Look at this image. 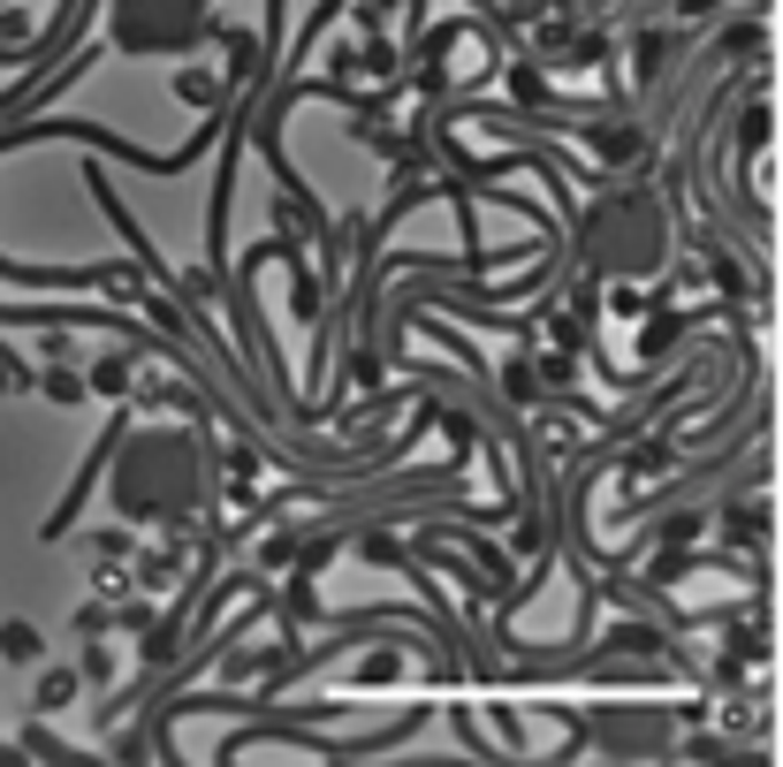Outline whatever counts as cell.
Returning a JSON list of instances; mask_svg holds the SVG:
<instances>
[{
    "instance_id": "obj_1",
    "label": "cell",
    "mask_w": 783,
    "mask_h": 767,
    "mask_svg": "<svg viewBox=\"0 0 783 767\" xmlns=\"http://www.w3.org/2000/svg\"><path fill=\"white\" fill-rule=\"evenodd\" d=\"M214 494H221V471H214L206 419H190V426H130L115 464H107V502L137 532H190Z\"/></svg>"
},
{
    "instance_id": "obj_2",
    "label": "cell",
    "mask_w": 783,
    "mask_h": 767,
    "mask_svg": "<svg viewBox=\"0 0 783 767\" xmlns=\"http://www.w3.org/2000/svg\"><path fill=\"white\" fill-rule=\"evenodd\" d=\"M677 214L654 183H594V198L570 220V266L578 282H662Z\"/></svg>"
},
{
    "instance_id": "obj_3",
    "label": "cell",
    "mask_w": 783,
    "mask_h": 767,
    "mask_svg": "<svg viewBox=\"0 0 783 767\" xmlns=\"http://www.w3.org/2000/svg\"><path fill=\"white\" fill-rule=\"evenodd\" d=\"M99 16H107V46L137 61H183L221 39L214 0H99Z\"/></svg>"
},
{
    "instance_id": "obj_4",
    "label": "cell",
    "mask_w": 783,
    "mask_h": 767,
    "mask_svg": "<svg viewBox=\"0 0 783 767\" xmlns=\"http://www.w3.org/2000/svg\"><path fill=\"white\" fill-rule=\"evenodd\" d=\"M601 760H677V729L685 715L677 707H624V699H601V707H586V715H564Z\"/></svg>"
},
{
    "instance_id": "obj_5",
    "label": "cell",
    "mask_w": 783,
    "mask_h": 767,
    "mask_svg": "<svg viewBox=\"0 0 783 767\" xmlns=\"http://www.w3.org/2000/svg\"><path fill=\"white\" fill-rule=\"evenodd\" d=\"M130 357L137 350H123V342H115V350H107V357H99V365H91V373H99V395H115V403H123V395H130Z\"/></svg>"
},
{
    "instance_id": "obj_6",
    "label": "cell",
    "mask_w": 783,
    "mask_h": 767,
    "mask_svg": "<svg viewBox=\"0 0 783 767\" xmlns=\"http://www.w3.org/2000/svg\"><path fill=\"white\" fill-rule=\"evenodd\" d=\"M0 653L31 661V653H39V631H31V623H0Z\"/></svg>"
},
{
    "instance_id": "obj_7",
    "label": "cell",
    "mask_w": 783,
    "mask_h": 767,
    "mask_svg": "<svg viewBox=\"0 0 783 767\" xmlns=\"http://www.w3.org/2000/svg\"><path fill=\"white\" fill-rule=\"evenodd\" d=\"M662 61H669V39H662V31H647V39H639V77H662Z\"/></svg>"
},
{
    "instance_id": "obj_8",
    "label": "cell",
    "mask_w": 783,
    "mask_h": 767,
    "mask_svg": "<svg viewBox=\"0 0 783 767\" xmlns=\"http://www.w3.org/2000/svg\"><path fill=\"white\" fill-rule=\"evenodd\" d=\"M69 691H77V677H69V669H53V677L39 684V707H46V715H53V707H61Z\"/></svg>"
},
{
    "instance_id": "obj_9",
    "label": "cell",
    "mask_w": 783,
    "mask_h": 767,
    "mask_svg": "<svg viewBox=\"0 0 783 767\" xmlns=\"http://www.w3.org/2000/svg\"><path fill=\"white\" fill-rule=\"evenodd\" d=\"M46 395H53V403H77L85 381H77V373H46Z\"/></svg>"
}]
</instances>
